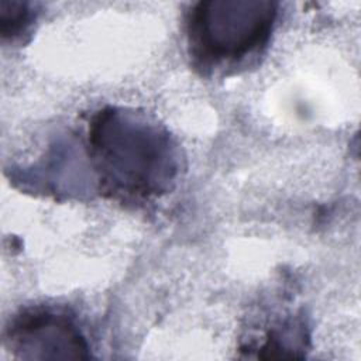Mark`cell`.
Masks as SVG:
<instances>
[{"label": "cell", "mask_w": 361, "mask_h": 361, "mask_svg": "<svg viewBox=\"0 0 361 361\" xmlns=\"http://www.w3.org/2000/svg\"><path fill=\"white\" fill-rule=\"evenodd\" d=\"M276 17L269 0L199 1L186 24L190 54L209 65L238 62L268 42Z\"/></svg>", "instance_id": "7a4b0ae2"}, {"label": "cell", "mask_w": 361, "mask_h": 361, "mask_svg": "<svg viewBox=\"0 0 361 361\" xmlns=\"http://www.w3.org/2000/svg\"><path fill=\"white\" fill-rule=\"evenodd\" d=\"M89 157L100 189L142 202L169 192L179 172V152L168 130L134 109L104 107L89 127Z\"/></svg>", "instance_id": "6da1fadb"}, {"label": "cell", "mask_w": 361, "mask_h": 361, "mask_svg": "<svg viewBox=\"0 0 361 361\" xmlns=\"http://www.w3.org/2000/svg\"><path fill=\"white\" fill-rule=\"evenodd\" d=\"M34 20L28 3L0 1V34L3 38H14L23 34Z\"/></svg>", "instance_id": "277c9868"}, {"label": "cell", "mask_w": 361, "mask_h": 361, "mask_svg": "<svg viewBox=\"0 0 361 361\" xmlns=\"http://www.w3.org/2000/svg\"><path fill=\"white\" fill-rule=\"evenodd\" d=\"M6 345L23 360H83L89 344L76 323L62 312L34 309L16 316L7 327Z\"/></svg>", "instance_id": "3957f363"}]
</instances>
